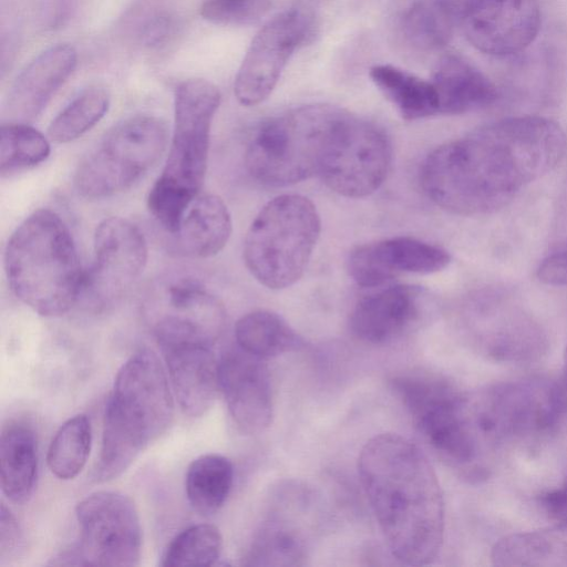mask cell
Returning <instances> with one entry per match:
<instances>
[{"mask_svg": "<svg viewBox=\"0 0 567 567\" xmlns=\"http://www.w3.org/2000/svg\"><path fill=\"white\" fill-rule=\"evenodd\" d=\"M567 147L563 128L534 115L503 118L440 145L423 162L429 198L457 215L502 208L554 169Z\"/></svg>", "mask_w": 567, "mask_h": 567, "instance_id": "1", "label": "cell"}, {"mask_svg": "<svg viewBox=\"0 0 567 567\" xmlns=\"http://www.w3.org/2000/svg\"><path fill=\"white\" fill-rule=\"evenodd\" d=\"M358 470L391 554L412 566L434 560L443 543L444 501L426 455L408 439L384 433L364 444Z\"/></svg>", "mask_w": 567, "mask_h": 567, "instance_id": "2", "label": "cell"}, {"mask_svg": "<svg viewBox=\"0 0 567 567\" xmlns=\"http://www.w3.org/2000/svg\"><path fill=\"white\" fill-rule=\"evenodd\" d=\"M4 271L14 296L44 317L68 312L81 298L85 281L68 225L44 208L28 216L9 238Z\"/></svg>", "mask_w": 567, "mask_h": 567, "instance_id": "3", "label": "cell"}, {"mask_svg": "<svg viewBox=\"0 0 567 567\" xmlns=\"http://www.w3.org/2000/svg\"><path fill=\"white\" fill-rule=\"evenodd\" d=\"M168 380L161 360L150 349L136 351L121 367L105 408L95 481L118 477L166 432L174 415Z\"/></svg>", "mask_w": 567, "mask_h": 567, "instance_id": "4", "label": "cell"}, {"mask_svg": "<svg viewBox=\"0 0 567 567\" xmlns=\"http://www.w3.org/2000/svg\"><path fill=\"white\" fill-rule=\"evenodd\" d=\"M219 104L220 92L208 80L187 79L175 89L168 155L147 195L151 215L173 235L204 184L210 127Z\"/></svg>", "mask_w": 567, "mask_h": 567, "instance_id": "5", "label": "cell"}, {"mask_svg": "<svg viewBox=\"0 0 567 567\" xmlns=\"http://www.w3.org/2000/svg\"><path fill=\"white\" fill-rule=\"evenodd\" d=\"M468 401L480 440L492 458L502 447L553 435L567 414L565 386L544 377L495 383L470 393Z\"/></svg>", "mask_w": 567, "mask_h": 567, "instance_id": "6", "label": "cell"}, {"mask_svg": "<svg viewBox=\"0 0 567 567\" xmlns=\"http://www.w3.org/2000/svg\"><path fill=\"white\" fill-rule=\"evenodd\" d=\"M392 383L420 433L446 464L470 481L487 477L492 461L477 435L468 394L431 374L401 375Z\"/></svg>", "mask_w": 567, "mask_h": 567, "instance_id": "7", "label": "cell"}, {"mask_svg": "<svg viewBox=\"0 0 567 567\" xmlns=\"http://www.w3.org/2000/svg\"><path fill=\"white\" fill-rule=\"evenodd\" d=\"M344 110L309 104L265 122L245 153L249 175L267 186L292 185L318 175Z\"/></svg>", "mask_w": 567, "mask_h": 567, "instance_id": "8", "label": "cell"}, {"mask_svg": "<svg viewBox=\"0 0 567 567\" xmlns=\"http://www.w3.org/2000/svg\"><path fill=\"white\" fill-rule=\"evenodd\" d=\"M321 230L313 203L301 195H280L257 214L244 243L250 274L269 289H284L300 279Z\"/></svg>", "mask_w": 567, "mask_h": 567, "instance_id": "9", "label": "cell"}, {"mask_svg": "<svg viewBox=\"0 0 567 567\" xmlns=\"http://www.w3.org/2000/svg\"><path fill=\"white\" fill-rule=\"evenodd\" d=\"M167 140L166 124L156 116L123 120L81 161L75 189L85 198L100 199L130 188L158 161Z\"/></svg>", "mask_w": 567, "mask_h": 567, "instance_id": "10", "label": "cell"}, {"mask_svg": "<svg viewBox=\"0 0 567 567\" xmlns=\"http://www.w3.org/2000/svg\"><path fill=\"white\" fill-rule=\"evenodd\" d=\"M80 539L63 553L59 565L137 566L142 530L133 501L118 492L100 491L84 497L75 507Z\"/></svg>", "mask_w": 567, "mask_h": 567, "instance_id": "11", "label": "cell"}, {"mask_svg": "<svg viewBox=\"0 0 567 567\" xmlns=\"http://www.w3.org/2000/svg\"><path fill=\"white\" fill-rule=\"evenodd\" d=\"M391 156L390 142L381 128L344 111L318 175L339 195L365 197L385 181Z\"/></svg>", "mask_w": 567, "mask_h": 567, "instance_id": "12", "label": "cell"}, {"mask_svg": "<svg viewBox=\"0 0 567 567\" xmlns=\"http://www.w3.org/2000/svg\"><path fill=\"white\" fill-rule=\"evenodd\" d=\"M313 17L290 9L267 21L254 37L234 83L237 101L245 106L264 102L274 91L296 50L315 35Z\"/></svg>", "mask_w": 567, "mask_h": 567, "instance_id": "13", "label": "cell"}, {"mask_svg": "<svg viewBox=\"0 0 567 567\" xmlns=\"http://www.w3.org/2000/svg\"><path fill=\"white\" fill-rule=\"evenodd\" d=\"M154 333L181 409L192 417L202 416L219 391L214 339L199 330L174 324L157 326Z\"/></svg>", "mask_w": 567, "mask_h": 567, "instance_id": "14", "label": "cell"}, {"mask_svg": "<svg viewBox=\"0 0 567 567\" xmlns=\"http://www.w3.org/2000/svg\"><path fill=\"white\" fill-rule=\"evenodd\" d=\"M147 256L145 237L133 223L105 218L94 233V262L85 270L81 297L95 308L113 305L142 275Z\"/></svg>", "mask_w": 567, "mask_h": 567, "instance_id": "15", "label": "cell"}, {"mask_svg": "<svg viewBox=\"0 0 567 567\" xmlns=\"http://www.w3.org/2000/svg\"><path fill=\"white\" fill-rule=\"evenodd\" d=\"M470 331L477 351L502 363L535 362L547 353L549 346L547 334L536 319L493 297L473 311Z\"/></svg>", "mask_w": 567, "mask_h": 567, "instance_id": "16", "label": "cell"}, {"mask_svg": "<svg viewBox=\"0 0 567 567\" xmlns=\"http://www.w3.org/2000/svg\"><path fill=\"white\" fill-rule=\"evenodd\" d=\"M219 391L237 427L246 434L265 431L272 419V394L264 359L238 346L218 360Z\"/></svg>", "mask_w": 567, "mask_h": 567, "instance_id": "17", "label": "cell"}, {"mask_svg": "<svg viewBox=\"0 0 567 567\" xmlns=\"http://www.w3.org/2000/svg\"><path fill=\"white\" fill-rule=\"evenodd\" d=\"M460 22L477 50L508 55L524 50L537 37L540 10L536 0H482Z\"/></svg>", "mask_w": 567, "mask_h": 567, "instance_id": "18", "label": "cell"}, {"mask_svg": "<svg viewBox=\"0 0 567 567\" xmlns=\"http://www.w3.org/2000/svg\"><path fill=\"white\" fill-rule=\"evenodd\" d=\"M451 261L443 248L412 237H393L354 248L348 270L361 287H379L401 274L427 275L441 271Z\"/></svg>", "mask_w": 567, "mask_h": 567, "instance_id": "19", "label": "cell"}, {"mask_svg": "<svg viewBox=\"0 0 567 567\" xmlns=\"http://www.w3.org/2000/svg\"><path fill=\"white\" fill-rule=\"evenodd\" d=\"M78 54L68 43L52 45L30 61L12 82L2 114L10 123L37 118L75 69Z\"/></svg>", "mask_w": 567, "mask_h": 567, "instance_id": "20", "label": "cell"}, {"mask_svg": "<svg viewBox=\"0 0 567 567\" xmlns=\"http://www.w3.org/2000/svg\"><path fill=\"white\" fill-rule=\"evenodd\" d=\"M279 498L255 534L246 565L300 566L308 549L307 498L291 497L292 489Z\"/></svg>", "mask_w": 567, "mask_h": 567, "instance_id": "21", "label": "cell"}, {"mask_svg": "<svg viewBox=\"0 0 567 567\" xmlns=\"http://www.w3.org/2000/svg\"><path fill=\"white\" fill-rule=\"evenodd\" d=\"M421 290L398 285L362 298L354 307L350 324L361 340L381 344L401 336L419 317Z\"/></svg>", "mask_w": 567, "mask_h": 567, "instance_id": "22", "label": "cell"}, {"mask_svg": "<svg viewBox=\"0 0 567 567\" xmlns=\"http://www.w3.org/2000/svg\"><path fill=\"white\" fill-rule=\"evenodd\" d=\"M152 308L155 318H172L197 324L216 338L225 323L219 299L197 278L173 276L153 290Z\"/></svg>", "mask_w": 567, "mask_h": 567, "instance_id": "23", "label": "cell"}, {"mask_svg": "<svg viewBox=\"0 0 567 567\" xmlns=\"http://www.w3.org/2000/svg\"><path fill=\"white\" fill-rule=\"evenodd\" d=\"M439 113L463 114L491 105L497 97L494 84L458 55L447 54L436 64L431 81Z\"/></svg>", "mask_w": 567, "mask_h": 567, "instance_id": "24", "label": "cell"}, {"mask_svg": "<svg viewBox=\"0 0 567 567\" xmlns=\"http://www.w3.org/2000/svg\"><path fill=\"white\" fill-rule=\"evenodd\" d=\"M230 234L231 218L226 204L219 196L206 194L194 199L174 235L185 255L207 258L223 250Z\"/></svg>", "mask_w": 567, "mask_h": 567, "instance_id": "25", "label": "cell"}, {"mask_svg": "<svg viewBox=\"0 0 567 567\" xmlns=\"http://www.w3.org/2000/svg\"><path fill=\"white\" fill-rule=\"evenodd\" d=\"M491 559L496 566L567 567V520L504 536Z\"/></svg>", "mask_w": 567, "mask_h": 567, "instance_id": "26", "label": "cell"}, {"mask_svg": "<svg viewBox=\"0 0 567 567\" xmlns=\"http://www.w3.org/2000/svg\"><path fill=\"white\" fill-rule=\"evenodd\" d=\"M38 475V443L33 430L23 423L4 427L0 439V480L3 494L23 504L33 494Z\"/></svg>", "mask_w": 567, "mask_h": 567, "instance_id": "27", "label": "cell"}, {"mask_svg": "<svg viewBox=\"0 0 567 567\" xmlns=\"http://www.w3.org/2000/svg\"><path fill=\"white\" fill-rule=\"evenodd\" d=\"M369 75L403 118L420 120L439 113L437 95L431 81L391 64L373 65Z\"/></svg>", "mask_w": 567, "mask_h": 567, "instance_id": "28", "label": "cell"}, {"mask_svg": "<svg viewBox=\"0 0 567 567\" xmlns=\"http://www.w3.org/2000/svg\"><path fill=\"white\" fill-rule=\"evenodd\" d=\"M234 482L231 462L219 454H205L195 458L185 476V492L193 509L207 516L216 513L226 502Z\"/></svg>", "mask_w": 567, "mask_h": 567, "instance_id": "29", "label": "cell"}, {"mask_svg": "<svg viewBox=\"0 0 567 567\" xmlns=\"http://www.w3.org/2000/svg\"><path fill=\"white\" fill-rule=\"evenodd\" d=\"M235 339L240 349L264 360L290 351L299 343L288 323L268 310L243 316L236 322Z\"/></svg>", "mask_w": 567, "mask_h": 567, "instance_id": "30", "label": "cell"}, {"mask_svg": "<svg viewBox=\"0 0 567 567\" xmlns=\"http://www.w3.org/2000/svg\"><path fill=\"white\" fill-rule=\"evenodd\" d=\"M92 446L91 421L85 414L66 420L56 431L47 454L50 472L60 480H73L86 464Z\"/></svg>", "mask_w": 567, "mask_h": 567, "instance_id": "31", "label": "cell"}, {"mask_svg": "<svg viewBox=\"0 0 567 567\" xmlns=\"http://www.w3.org/2000/svg\"><path fill=\"white\" fill-rule=\"evenodd\" d=\"M110 106V94L102 86H90L76 95L52 120L48 135L55 143H69L76 140L106 114Z\"/></svg>", "mask_w": 567, "mask_h": 567, "instance_id": "32", "label": "cell"}, {"mask_svg": "<svg viewBox=\"0 0 567 567\" xmlns=\"http://www.w3.org/2000/svg\"><path fill=\"white\" fill-rule=\"evenodd\" d=\"M51 152L49 140L27 123H6L0 133V173L10 176L44 162Z\"/></svg>", "mask_w": 567, "mask_h": 567, "instance_id": "33", "label": "cell"}, {"mask_svg": "<svg viewBox=\"0 0 567 567\" xmlns=\"http://www.w3.org/2000/svg\"><path fill=\"white\" fill-rule=\"evenodd\" d=\"M455 20L437 0H423L411 6L402 17V31L419 50H436L451 39Z\"/></svg>", "mask_w": 567, "mask_h": 567, "instance_id": "34", "label": "cell"}, {"mask_svg": "<svg viewBox=\"0 0 567 567\" xmlns=\"http://www.w3.org/2000/svg\"><path fill=\"white\" fill-rule=\"evenodd\" d=\"M221 551L219 529L210 524L193 525L168 544L161 565L164 567H204L214 565Z\"/></svg>", "mask_w": 567, "mask_h": 567, "instance_id": "35", "label": "cell"}, {"mask_svg": "<svg viewBox=\"0 0 567 567\" xmlns=\"http://www.w3.org/2000/svg\"><path fill=\"white\" fill-rule=\"evenodd\" d=\"M270 7V0H204L199 12L215 24L249 25L259 22Z\"/></svg>", "mask_w": 567, "mask_h": 567, "instance_id": "36", "label": "cell"}, {"mask_svg": "<svg viewBox=\"0 0 567 567\" xmlns=\"http://www.w3.org/2000/svg\"><path fill=\"white\" fill-rule=\"evenodd\" d=\"M24 549L22 529L9 508L1 505L0 511V560L17 559Z\"/></svg>", "mask_w": 567, "mask_h": 567, "instance_id": "37", "label": "cell"}, {"mask_svg": "<svg viewBox=\"0 0 567 567\" xmlns=\"http://www.w3.org/2000/svg\"><path fill=\"white\" fill-rule=\"evenodd\" d=\"M537 276L547 285L567 286V244L543 260Z\"/></svg>", "mask_w": 567, "mask_h": 567, "instance_id": "38", "label": "cell"}, {"mask_svg": "<svg viewBox=\"0 0 567 567\" xmlns=\"http://www.w3.org/2000/svg\"><path fill=\"white\" fill-rule=\"evenodd\" d=\"M539 504L549 517L567 520V478L558 487L543 493Z\"/></svg>", "mask_w": 567, "mask_h": 567, "instance_id": "39", "label": "cell"}, {"mask_svg": "<svg viewBox=\"0 0 567 567\" xmlns=\"http://www.w3.org/2000/svg\"><path fill=\"white\" fill-rule=\"evenodd\" d=\"M173 32V21L168 16L158 14L150 19L143 28L142 40L147 47H158Z\"/></svg>", "mask_w": 567, "mask_h": 567, "instance_id": "40", "label": "cell"}, {"mask_svg": "<svg viewBox=\"0 0 567 567\" xmlns=\"http://www.w3.org/2000/svg\"><path fill=\"white\" fill-rule=\"evenodd\" d=\"M440 4L456 21L461 19L482 0H437Z\"/></svg>", "mask_w": 567, "mask_h": 567, "instance_id": "41", "label": "cell"}, {"mask_svg": "<svg viewBox=\"0 0 567 567\" xmlns=\"http://www.w3.org/2000/svg\"><path fill=\"white\" fill-rule=\"evenodd\" d=\"M564 386L567 390V344H566L565 355H564Z\"/></svg>", "mask_w": 567, "mask_h": 567, "instance_id": "42", "label": "cell"}]
</instances>
